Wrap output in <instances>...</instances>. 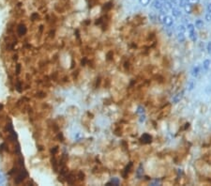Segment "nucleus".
I'll return each instance as SVG.
<instances>
[{"label": "nucleus", "instance_id": "nucleus-1", "mask_svg": "<svg viewBox=\"0 0 211 186\" xmlns=\"http://www.w3.org/2000/svg\"><path fill=\"white\" fill-rule=\"evenodd\" d=\"M162 23H163L166 26H172V25H173L174 21H173V18H172L171 16H167V15H166Z\"/></svg>", "mask_w": 211, "mask_h": 186}, {"label": "nucleus", "instance_id": "nucleus-2", "mask_svg": "<svg viewBox=\"0 0 211 186\" xmlns=\"http://www.w3.org/2000/svg\"><path fill=\"white\" fill-rule=\"evenodd\" d=\"M182 96H183V92L177 93V94L175 95L174 98H173V102H174V103H177L178 102H180V100L182 99Z\"/></svg>", "mask_w": 211, "mask_h": 186}, {"label": "nucleus", "instance_id": "nucleus-3", "mask_svg": "<svg viewBox=\"0 0 211 186\" xmlns=\"http://www.w3.org/2000/svg\"><path fill=\"white\" fill-rule=\"evenodd\" d=\"M153 5H154V7L156 8V9H160L162 8V6H163V4L160 2V0H155Z\"/></svg>", "mask_w": 211, "mask_h": 186}, {"label": "nucleus", "instance_id": "nucleus-4", "mask_svg": "<svg viewBox=\"0 0 211 186\" xmlns=\"http://www.w3.org/2000/svg\"><path fill=\"white\" fill-rule=\"evenodd\" d=\"M25 32H26L25 26L23 25H19V27H18V33H19V35H24V34L25 33Z\"/></svg>", "mask_w": 211, "mask_h": 186}, {"label": "nucleus", "instance_id": "nucleus-5", "mask_svg": "<svg viewBox=\"0 0 211 186\" xmlns=\"http://www.w3.org/2000/svg\"><path fill=\"white\" fill-rule=\"evenodd\" d=\"M172 12H173V15L175 16V17H179V16L181 15V12H179V9H175V8L172 9Z\"/></svg>", "mask_w": 211, "mask_h": 186}, {"label": "nucleus", "instance_id": "nucleus-6", "mask_svg": "<svg viewBox=\"0 0 211 186\" xmlns=\"http://www.w3.org/2000/svg\"><path fill=\"white\" fill-rule=\"evenodd\" d=\"M210 64H211L210 60H208V59L204 60V63H203V68H204V70H208V69H209V67H210Z\"/></svg>", "mask_w": 211, "mask_h": 186}, {"label": "nucleus", "instance_id": "nucleus-7", "mask_svg": "<svg viewBox=\"0 0 211 186\" xmlns=\"http://www.w3.org/2000/svg\"><path fill=\"white\" fill-rule=\"evenodd\" d=\"M199 72H200V67H199V66H196V67H194V68L192 69L191 74H192L193 76H197L198 73H199Z\"/></svg>", "mask_w": 211, "mask_h": 186}, {"label": "nucleus", "instance_id": "nucleus-8", "mask_svg": "<svg viewBox=\"0 0 211 186\" xmlns=\"http://www.w3.org/2000/svg\"><path fill=\"white\" fill-rule=\"evenodd\" d=\"M165 12H160V14H159V16H158V19H159V21L160 22V23H162L163 22V20H164V18H165Z\"/></svg>", "mask_w": 211, "mask_h": 186}, {"label": "nucleus", "instance_id": "nucleus-9", "mask_svg": "<svg viewBox=\"0 0 211 186\" xmlns=\"http://www.w3.org/2000/svg\"><path fill=\"white\" fill-rule=\"evenodd\" d=\"M195 26L197 27V28H202V27L204 26V22L202 20H197L195 22Z\"/></svg>", "mask_w": 211, "mask_h": 186}, {"label": "nucleus", "instance_id": "nucleus-10", "mask_svg": "<svg viewBox=\"0 0 211 186\" xmlns=\"http://www.w3.org/2000/svg\"><path fill=\"white\" fill-rule=\"evenodd\" d=\"M190 38L191 39L192 41H195L197 40V34H196V32H195V31L191 32V33H190Z\"/></svg>", "mask_w": 211, "mask_h": 186}, {"label": "nucleus", "instance_id": "nucleus-11", "mask_svg": "<svg viewBox=\"0 0 211 186\" xmlns=\"http://www.w3.org/2000/svg\"><path fill=\"white\" fill-rule=\"evenodd\" d=\"M177 40H178L179 41H185L184 33H180V32H178V34H177Z\"/></svg>", "mask_w": 211, "mask_h": 186}, {"label": "nucleus", "instance_id": "nucleus-12", "mask_svg": "<svg viewBox=\"0 0 211 186\" xmlns=\"http://www.w3.org/2000/svg\"><path fill=\"white\" fill-rule=\"evenodd\" d=\"M186 30H187V28H186V27H185L184 25H183L177 26V31L180 32V33H184V32H185Z\"/></svg>", "mask_w": 211, "mask_h": 186}, {"label": "nucleus", "instance_id": "nucleus-13", "mask_svg": "<svg viewBox=\"0 0 211 186\" xmlns=\"http://www.w3.org/2000/svg\"><path fill=\"white\" fill-rule=\"evenodd\" d=\"M142 138H144L145 140H144V142H150L151 141V137H150V135H148V134H144L142 136Z\"/></svg>", "mask_w": 211, "mask_h": 186}, {"label": "nucleus", "instance_id": "nucleus-14", "mask_svg": "<svg viewBox=\"0 0 211 186\" xmlns=\"http://www.w3.org/2000/svg\"><path fill=\"white\" fill-rule=\"evenodd\" d=\"M5 180H6V178H5V175L2 173V172H0V185L3 184L5 182Z\"/></svg>", "mask_w": 211, "mask_h": 186}, {"label": "nucleus", "instance_id": "nucleus-15", "mask_svg": "<svg viewBox=\"0 0 211 186\" xmlns=\"http://www.w3.org/2000/svg\"><path fill=\"white\" fill-rule=\"evenodd\" d=\"M187 27H188L187 29H188V31H189V32H190V33H191V32H193V31H194V29H195V27H194V25H193L192 24H189Z\"/></svg>", "mask_w": 211, "mask_h": 186}, {"label": "nucleus", "instance_id": "nucleus-16", "mask_svg": "<svg viewBox=\"0 0 211 186\" xmlns=\"http://www.w3.org/2000/svg\"><path fill=\"white\" fill-rule=\"evenodd\" d=\"M194 86H195V84H194V82H193V81H191L190 83H189L188 89H189V90H192V89H193V87H194Z\"/></svg>", "mask_w": 211, "mask_h": 186}, {"label": "nucleus", "instance_id": "nucleus-17", "mask_svg": "<svg viewBox=\"0 0 211 186\" xmlns=\"http://www.w3.org/2000/svg\"><path fill=\"white\" fill-rule=\"evenodd\" d=\"M205 20L207 22H210L211 21V10H208V12L205 15Z\"/></svg>", "mask_w": 211, "mask_h": 186}, {"label": "nucleus", "instance_id": "nucleus-18", "mask_svg": "<svg viewBox=\"0 0 211 186\" xmlns=\"http://www.w3.org/2000/svg\"><path fill=\"white\" fill-rule=\"evenodd\" d=\"M139 1H140V3L144 5V6H146V5L150 3V0H139Z\"/></svg>", "mask_w": 211, "mask_h": 186}, {"label": "nucleus", "instance_id": "nucleus-19", "mask_svg": "<svg viewBox=\"0 0 211 186\" xmlns=\"http://www.w3.org/2000/svg\"><path fill=\"white\" fill-rule=\"evenodd\" d=\"M144 112H145V110H144V108L142 106L138 107V109H137V113L138 114H144Z\"/></svg>", "mask_w": 211, "mask_h": 186}, {"label": "nucleus", "instance_id": "nucleus-20", "mask_svg": "<svg viewBox=\"0 0 211 186\" xmlns=\"http://www.w3.org/2000/svg\"><path fill=\"white\" fill-rule=\"evenodd\" d=\"M111 183H112L113 185H118V179H112Z\"/></svg>", "mask_w": 211, "mask_h": 186}, {"label": "nucleus", "instance_id": "nucleus-21", "mask_svg": "<svg viewBox=\"0 0 211 186\" xmlns=\"http://www.w3.org/2000/svg\"><path fill=\"white\" fill-rule=\"evenodd\" d=\"M159 183H160V182H159L158 179H155L154 182H150L151 185H157V184H159Z\"/></svg>", "mask_w": 211, "mask_h": 186}, {"label": "nucleus", "instance_id": "nucleus-22", "mask_svg": "<svg viewBox=\"0 0 211 186\" xmlns=\"http://www.w3.org/2000/svg\"><path fill=\"white\" fill-rule=\"evenodd\" d=\"M207 52L209 54H211V42H209L207 44Z\"/></svg>", "mask_w": 211, "mask_h": 186}, {"label": "nucleus", "instance_id": "nucleus-23", "mask_svg": "<svg viewBox=\"0 0 211 186\" xmlns=\"http://www.w3.org/2000/svg\"><path fill=\"white\" fill-rule=\"evenodd\" d=\"M145 119H146V116H145V115H144V116H143V115H142V116H141V118H140V121H141V122H143V121H145Z\"/></svg>", "mask_w": 211, "mask_h": 186}, {"label": "nucleus", "instance_id": "nucleus-24", "mask_svg": "<svg viewBox=\"0 0 211 186\" xmlns=\"http://www.w3.org/2000/svg\"><path fill=\"white\" fill-rule=\"evenodd\" d=\"M207 9H208V10H211V3H210V4H208V6H207Z\"/></svg>", "mask_w": 211, "mask_h": 186}]
</instances>
